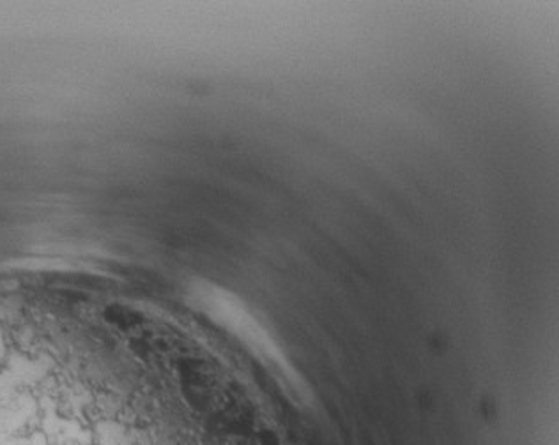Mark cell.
<instances>
[{
    "label": "cell",
    "mask_w": 559,
    "mask_h": 445,
    "mask_svg": "<svg viewBox=\"0 0 559 445\" xmlns=\"http://www.w3.org/2000/svg\"><path fill=\"white\" fill-rule=\"evenodd\" d=\"M135 396L116 352L0 338V445H140Z\"/></svg>",
    "instance_id": "cell-1"
}]
</instances>
